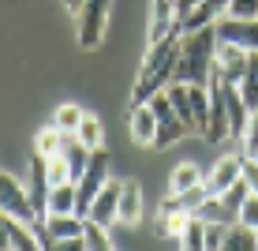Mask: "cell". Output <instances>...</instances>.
I'll use <instances>...</instances> for the list:
<instances>
[{"instance_id": "6da1fadb", "label": "cell", "mask_w": 258, "mask_h": 251, "mask_svg": "<svg viewBox=\"0 0 258 251\" xmlns=\"http://www.w3.org/2000/svg\"><path fill=\"white\" fill-rule=\"evenodd\" d=\"M180 30H172L168 38H161L157 45H150V53L142 57V68H139V83L131 90V105H142L150 102L157 90H165L168 83L176 79V64H180Z\"/></svg>"}, {"instance_id": "7a4b0ae2", "label": "cell", "mask_w": 258, "mask_h": 251, "mask_svg": "<svg viewBox=\"0 0 258 251\" xmlns=\"http://www.w3.org/2000/svg\"><path fill=\"white\" fill-rule=\"evenodd\" d=\"M217 26H202L180 38V64L172 83H210L213 57H217Z\"/></svg>"}, {"instance_id": "3957f363", "label": "cell", "mask_w": 258, "mask_h": 251, "mask_svg": "<svg viewBox=\"0 0 258 251\" xmlns=\"http://www.w3.org/2000/svg\"><path fill=\"white\" fill-rule=\"evenodd\" d=\"M150 105H154V113H157V139H154V150H165V146H172V142H180L183 135H187V124L180 120V113L172 109V97H168V86L165 90H157L154 97H150Z\"/></svg>"}, {"instance_id": "277c9868", "label": "cell", "mask_w": 258, "mask_h": 251, "mask_svg": "<svg viewBox=\"0 0 258 251\" xmlns=\"http://www.w3.org/2000/svg\"><path fill=\"white\" fill-rule=\"evenodd\" d=\"M109 12H112V0H86V4L75 12L79 45H83V49H97V45H101L105 26H109Z\"/></svg>"}, {"instance_id": "5b68a950", "label": "cell", "mask_w": 258, "mask_h": 251, "mask_svg": "<svg viewBox=\"0 0 258 251\" xmlns=\"http://www.w3.org/2000/svg\"><path fill=\"white\" fill-rule=\"evenodd\" d=\"M0 210L4 214H12V218H19V221H26V225H41V214H38V206H34V199H30V191L15 180L12 173H4L0 176Z\"/></svg>"}, {"instance_id": "8992f818", "label": "cell", "mask_w": 258, "mask_h": 251, "mask_svg": "<svg viewBox=\"0 0 258 251\" xmlns=\"http://www.w3.org/2000/svg\"><path fill=\"white\" fill-rule=\"evenodd\" d=\"M210 124H206V139L210 142H221L228 139L232 131H228V105H225V86H221V71L213 68L210 71Z\"/></svg>"}, {"instance_id": "52a82bcc", "label": "cell", "mask_w": 258, "mask_h": 251, "mask_svg": "<svg viewBox=\"0 0 258 251\" xmlns=\"http://www.w3.org/2000/svg\"><path fill=\"white\" fill-rule=\"evenodd\" d=\"M213 26H217V41L243 45L247 53H258V19H236V15H221Z\"/></svg>"}, {"instance_id": "ba28073f", "label": "cell", "mask_w": 258, "mask_h": 251, "mask_svg": "<svg viewBox=\"0 0 258 251\" xmlns=\"http://www.w3.org/2000/svg\"><path fill=\"white\" fill-rule=\"evenodd\" d=\"M26 191H30L34 206H38L41 218H49V191H52V180H49V161L41 154L30 158V173H26Z\"/></svg>"}, {"instance_id": "9c48e42d", "label": "cell", "mask_w": 258, "mask_h": 251, "mask_svg": "<svg viewBox=\"0 0 258 251\" xmlns=\"http://www.w3.org/2000/svg\"><path fill=\"white\" fill-rule=\"evenodd\" d=\"M221 86H225V105H228V131H232V139H243L254 109L247 105V97H243V90H239V83H225V79H221Z\"/></svg>"}, {"instance_id": "30bf717a", "label": "cell", "mask_w": 258, "mask_h": 251, "mask_svg": "<svg viewBox=\"0 0 258 251\" xmlns=\"http://www.w3.org/2000/svg\"><path fill=\"white\" fill-rule=\"evenodd\" d=\"M0 247L4 251H30V247H41V236L34 225H26V221L12 218V214H4V225H0Z\"/></svg>"}, {"instance_id": "8fae6325", "label": "cell", "mask_w": 258, "mask_h": 251, "mask_svg": "<svg viewBox=\"0 0 258 251\" xmlns=\"http://www.w3.org/2000/svg\"><path fill=\"white\" fill-rule=\"evenodd\" d=\"M120 191H123V180L112 176V180L97 191V199H94V206H90L86 218H94L97 225H105V229H109L112 221H120Z\"/></svg>"}, {"instance_id": "7c38bea8", "label": "cell", "mask_w": 258, "mask_h": 251, "mask_svg": "<svg viewBox=\"0 0 258 251\" xmlns=\"http://www.w3.org/2000/svg\"><path fill=\"white\" fill-rule=\"evenodd\" d=\"M247 60H251V53L243 45H228V41H221L217 45V57H213V68L221 71V79L225 83H239L247 71Z\"/></svg>"}, {"instance_id": "4fadbf2b", "label": "cell", "mask_w": 258, "mask_h": 251, "mask_svg": "<svg viewBox=\"0 0 258 251\" xmlns=\"http://www.w3.org/2000/svg\"><path fill=\"white\" fill-rule=\"evenodd\" d=\"M228 15V0H199L187 15H180V34H191V30H202V26H213Z\"/></svg>"}, {"instance_id": "5bb4252c", "label": "cell", "mask_w": 258, "mask_h": 251, "mask_svg": "<svg viewBox=\"0 0 258 251\" xmlns=\"http://www.w3.org/2000/svg\"><path fill=\"white\" fill-rule=\"evenodd\" d=\"M131 139H135L139 146H154V139H157V113H154L150 102L131 105Z\"/></svg>"}, {"instance_id": "9a60e30c", "label": "cell", "mask_w": 258, "mask_h": 251, "mask_svg": "<svg viewBox=\"0 0 258 251\" xmlns=\"http://www.w3.org/2000/svg\"><path fill=\"white\" fill-rule=\"evenodd\" d=\"M239 176H243V158H221L217 165H213V173L206 176V187L213 195H221L225 187H232Z\"/></svg>"}, {"instance_id": "2e32d148", "label": "cell", "mask_w": 258, "mask_h": 251, "mask_svg": "<svg viewBox=\"0 0 258 251\" xmlns=\"http://www.w3.org/2000/svg\"><path fill=\"white\" fill-rule=\"evenodd\" d=\"M258 247V229L243 225V221H232L225 232V251H254Z\"/></svg>"}, {"instance_id": "e0dca14e", "label": "cell", "mask_w": 258, "mask_h": 251, "mask_svg": "<svg viewBox=\"0 0 258 251\" xmlns=\"http://www.w3.org/2000/svg\"><path fill=\"white\" fill-rule=\"evenodd\" d=\"M139 214H142V191H139V184L123 180V191H120V221H123V225H135Z\"/></svg>"}, {"instance_id": "ac0fdd59", "label": "cell", "mask_w": 258, "mask_h": 251, "mask_svg": "<svg viewBox=\"0 0 258 251\" xmlns=\"http://www.w3.org/2000/svg\"><path fill=\"white\" fill-rule=\"evenodd\" d=\"M168 97H172V109L180 113V120L191 131H199L195 128V109H191V83H168Z\"/></svg>"}, {"instance_id": "d6986e66", "label": "cell", "mask_w": 258, "mask_h": 251, "mask_svg": "<svg viewBox=\"0 0 258 251\" xmlns=\"http://www.w3.org/2000/svg\"><path fill=\"white\" fill-rule=\"evenodd\" d=\"M199 184H206V176H202V169L199 165H191V161H183V165H176L172 169V180H168V191H191V187H199Z\"/></svg>"}, {"instance_id": "ffe728a7", "label": "cell", "mask_w": 258, "mask_h": 251, "mask_svg": "<svg viewBox=\"0 0 258 251\" xmlns=\"http://www.w3.org/2000/svg\"><path fill=\"white\" fill-rule=\"evenodd\" d=\"M195 214H199V218H206V221H221V225H232V221H239V214L228 210L221 195H206V199H202V206H199Z\"/></svg>"}, {"instance_id": "44dd1931", "label": "cell", "mask_w": 258, "mask_h": 251, "mask_svg": "<svg viewBox=\"0 0 258 251\" xmlns=\"http://www.w3.org/2000/svg\"><path fill=\"white\" fill-rule=\"evenodd\" d=\"M60 146H64V131H60L56 124L41 128V131H38V139H34V154H41V158H56V154H60Z\"/></svg>"}, {"instance_id": "7402d4cb", "label": "cell", "mask_w": 258, "mask_h": 251, "mask_svg": "<svg viewBox=\"0 0 258 251\" xmlns=\"http://www.w3.org/2000/svg\"><path fill=\"white\" fill-rule=\"evenodd\" d=\"M206 229H210V221H206V218H199V214H191L187 229H183V236H180V247H187V251H202V247H206Z\"/></svg>"}, {"instance_id": "603a6c76", "label": "cell", "mask_w": 258, "mask_h": 251, "mask_svg": "<svg viewBox=\"0 0 258 251\" xmlns=\"http://www.w3.org/2000/svg\"><path fill=\"white\" fill-rule=\"evenodd\" d=\"M239 90H243L247 105L258 109V53H251V60H247V71H243V79H239Z\"/></svg>"}, {"instance_id": "cb8c5ba5", "label": "cell", "mask_w": 258, "mask_h": 251, "mask_svg": "<svg viewBox=\"0 0 258 251\" xmlns=\"http://www.w3.org/2000/svg\"><path fill=\"white\" fill-rule=\"evenodd\" d=\"M79 139H83L90 150H97V146L105 142V128H101V120L86 113V116H83V124H79Z\"/></svg>"}, {"instance_id": "d4e9b609", "label": "cell", "mask_w": 258, "mask_h": 251, "mask_svg": "<svg viewBox=\"0 0 258 251\" xmlns=\"http://www.w3.org/2000/svg\"><path fill=\"white\" fill-rule=\"evenodd\" d=\"M83 109L79 105H60L56 113H52V124H56L60 131H79V124H83Z\"/></svg>"}, {"instance_id": "484cf974", "label": "cell", "mask_w": 258, "mask_h": 251, "mask_svg": "<svg viewBox=\"0 0 258 251\" xmlns=\"http://www.w3.org/2000/svg\"><path fill=\"white\" fill-rule=\"evenodd\" d=\"M187 221H191V210L161 214V232H165V236H176V240H180V236H183V229H187Z\"/></svg>"}, {"instance_id": "4316f807", "label": "cell", "mask_w": 258, "mask_h": 251, "mask_svg": "<svg viewBox=\"0 0 258 251\" xmlns=\"http://www.w3.org/2000/svg\"><path fill=\"white\" fill-rule=\"evenodd\" d=\"M83 236H86V247H94V251H109V247H112V240L105 236V225H97L94 218H86Z\"/></svg>"}, {"instance_id": "83f0119b", "label": "cell", "mask_w": 258, "mask_h": 251, "mask_svg": "<svg viewBox=\"0 0 258 251\" xmlns=\"http://www.w3.org/2000/svg\"><path fill=\"white\" fill-rule=\"evenodd\" d=\"M45 161H49V180H52V184L75 180V176H71V165H68V158H64V154H56V158H45Z\"/></svg>"}, {"instance_id": "f1b7e54d", "label": "cell", "mask_w": 258, "mask_h": 251, "mask_svg": "<svg viewBox=\"0 0 258 251\" xmlns=\"http://www.w3.org/2000/svg\"><path fill=\"white\" fill-rule=\"evenodd\" d=\"M243 142V158H258V109L251 113V124H247V135L239 139Z\"/></svg>"}, {"instance_id": "f546056e", "label": "cell", "mask_w": 258, "mask_h": 251, "mask_svg": "<svg viewBox=\"0 0 258 251\" xmlns=\"http://www.w3.org/2000/svg\"><path fill=\"white\" fill-rule=\"evenodd\" d=\"M228 15H236V19H258V0H228Z\"/></svg>"}, {"instance_id": "4dcf8cb0", "label": "cell", "mask_w": 258, "mask_h": 251, "mask_svg": "<svg viewBox=\"0 0 258 251\" xmlns=\"http://www.w3.org/2000/svg\"><path fill=\"white\" fill-rule=\"evenodd\" d=\"M239 221H243V225H251V229H258V195H254V191L243 199V206H239Z\"/></svg>"}, {"instance_id": "1f68e13d", "label": "cell", "mask_w": 258, "mask_h": 251, "mask_svg": "<svg viewBox=\"0 0 258 251\" xmlns=\"http://www.w3.org/2000/svg\"><path fill=\"white\" fill-rule=\"evenodd\" d=\"M225 232H228V225H221V221H210V229H206V251L225 247Z\"/></svg>"}, {"instance_id": "d6a6232c", "label": "cell", "mask_w": 258, "mask_h": 251, "mask_svg": "<svg viewBox=\"0 0 258 251\" xmlns=\"http://www.w3.org/2000/svg\"><path fill=\"white\" fill-rule=\"evenodd\" d=\"M243 180L251 184V191L258 195V158H243Z\"/></svg>"}, {"instance_id": "836d02e7", "label": "cell", "mask_w": 258, "mask_h": 251, "mask_svg": "<svg viewBox=\"0 0 258 251\" xmlns=\"http://www.w3.org/2000/svg\"><path fill=\"white\" fill-rule=\"evenodd\" d=\"M83 4H86V0H64V8H68V12H79Z\"/></svg>"}, {"instance_id": "e575fe53", "label": "cell", "mask_w": 258, "mask_h": 251, "mask_svg": "<svg viewBox=\"0 0 258 251\" xmlns=\"http://www.w3.org/2000/svg\"><path fill=\"white\" fill-rule=\"evenodd\" d=\"M195 4H199V0H180V15H187L191 8H195Z\"/></svg>"}, {"instance_id": "d590c367", "label": "cell", "mask_w": 258, "mask_h": 251, "mask_svg": "<svg viewBox=\"0 0 258 251\" xmlns=\"http://www.w3.org/2000/svg\"><path fill=\"white\" fill-rule=\"evenodd\" d=\"M176 8H180V0H176Z\"/></svg>"}]
</instances>
